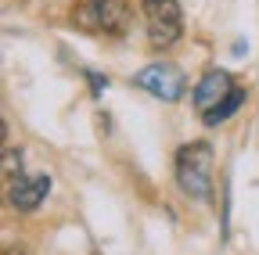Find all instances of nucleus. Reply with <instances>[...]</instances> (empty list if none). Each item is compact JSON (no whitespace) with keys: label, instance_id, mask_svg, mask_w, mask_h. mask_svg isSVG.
I'll use <instances>...</instances> for the list:
<instances>
[{"label":"nucleus","instance_id":"obj_2","mask_svg":"<svg viewBox=\"0 0 259 255\" xmlns=\"http://www.w3.org/2000/svg\"><path fill=\"white\" fill-rule=\"evenodd\" d=\"M141 15H144V29H148V43L155 50H166V47H173L180 40L184 15H180L177 0H144Z\"/></svg>","mask_w":259,"mask_h":255},{"label":"nucleus","instance_id":"obj_7","mask_svg":"<svg viewBox=\"0 0 259 255\" xmlns=\"http://www.w3.org/2000/svg\"><path fill=\"white\" fill-rule=\"evenodd\" d=\"M241 101H245V93L234 86V90L227 93V97H223V101H220L212 112H205V115H202V122H205V126H220V122H227V119H231V115L241 108Z\"/></svg>","mask_w":259,"mask_h":255},{"label":"nucleus","instance_id":"obj_5","mask_svg":"<svg viewBox=\"0 0 259 255\" xmlns=\"http://www.w3.org/2000/svg\"><path fill=\"white\" fill-rule=\"evenodd\" d=\"M231 90H234L231 72H227V69H209V72L198 79V86H194V108H198V115L212 112Z\"/></svg>","mask_w":259,"mask_h":255},{"label":"nucleus","instance_id":"obj_4","mask_svg":"<svg viewBox=\"0 0 259 255\" xmlns=\"http://www.w3.org/2000/svg\"><path fill=\"white\" fill-rule=\"evenodd\" d=\"M79 22L90 29H101V33H122L126 22H130L126 0H87Z\"/></svg>","mask_w":259,"mask_h":255},{"label":"nucleus","instance_id":"obj_1","mask_svg":"<svg viewBox=\"0 0 259 255\" xmlns=\"http://www.w3.org/2000/svg\"><path fill=\"white\" fill-rule=\"evenodd\" d=\"M177 183L191 201L212 198V147L205 140L184 144L177 151Z\"/></svg>","mask_w":259,"mask_h":255},{"label":"nucleus","instance_id":"obj_6","mask_svg":"<svg viewBox=\"0 0 259 255\" xmlns=\"http://www.w3.org/2000/svg\"><path fill=\"white\" fill-rule=\"evenodd\" d=\"M47 194H51V176H22V173L11 180V190H8V198L18 212L40 209Z\"/></svg>","mask_w":259,"mask_h":255},{"label":"nucleus","instance_id":"obj_3","mask_svg":"<svg viewBox=\"0 0 259 255\" xmlns=\"http://www.w3.org/2000/svg\"><path fill=\"white\" fill-rule=\"evenodd\" d=\"M134 86L148 90L151 97L158 101H180L184 97V90H187V79L177 65H166V61H155V65H144L137 76H134Z\"/></svg>","mask_w":259,"mask_h":255}]
</instances>
